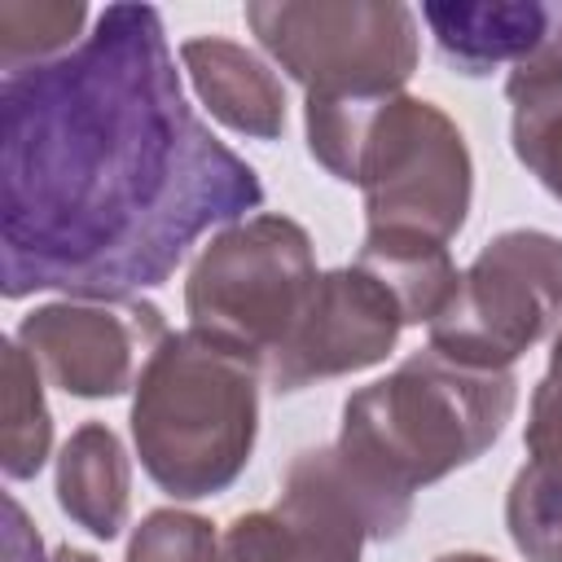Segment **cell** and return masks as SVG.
Returning a JSON list of instances; mask_svg holds the SVG:
<instances>
[{"mask_svg":"<svg viewBox=\"0 0 562 562\" xmlns=\"http://www.w3.org/2000/svg\"><path fill=\"white\" fill-rule=\"evenodd\" d=\"M263 202V184L184 101L149 4H110L61 57L0 79L4 299H127Z\"/></svg>","mask_w":562,"mask_h":562,"instance_id":"1","label":"cell"},{"mask_svg":"<svg viewBox=\"0 0 562 562\" xmlns=\"http://www.w3.org/2000/svg\"><path fill=\"white\" fill-rule=\"evenodd\" d=\"M514 404L518 382L509 369H474L435 347L356 391L342 404V430L329 448L369 518V536H400L413 492L487 452Z\"/></svg>","mask_w":562,"mask_h":562,"instance_id":"2","label":"cell"},{"mask_svg":"<svg viewBox=\"0 0 562 562\" xmlns=\"http://www.w3.org/2000/svg\"><path fill=\"white\" fill-rule=\"evenodd\" d=\"M312 158L364 189L369 233L448 241L470 206V154L457 123L417 97H307Z\"/></svg>","mask_w":562,"mask_h":562,"instance_id":"3","label":"cell"},{"mask_svg":"<svg viewBox=\"0 0 562 562\" xmlns=\"http://www.w3.org/2000/svg\"><path fill=\"white\" fill-rule=\"evenodd\" d=\"M263 364L206 329L167 334L136 378L132 435L145 474L180 496L224 492L250 461Z\"/></svg>","mask_w":562,"mask_h":562,"instance_id":"4","label":"cell"},{"mask_svg":"<svg viewBox=\"0 0 562 562\" xmlns=\"http://www.w3.org/2000/svg\"><path fill=\"white\" fill-rule=\"evenodd\" d=\"M321 272L307 233L285 215H255L224 228L193 263L184 307L193 329L246 347L268 364L303 325Z\"/></svg>","mask_w":562,"mask_h":562,"instance_id":"5","label":"cell"},{"mask_svg":"<svg viewBox=\"0 0 562 562\" xmlns=\"http://www.w3.org/2000/svg\"><path fill=\"white\" fill-rule=\"evenodd\" d=\"M562 325V241L536 228L501 233L457 277L430 321V347L474 369H509Z\"/></svg>","mask_w":562,"mask_h":562,"instance_id":"6","label":"cell"},{"mask_svg":"<svg viewBox=\"0 0 562 562\" xmlns=\"http://www.w3.org/2000/svg\"><path fill=\"white\" fill-rule=\"evenodd\" d=\"M246 22L307 97H391L417 66L408 4H246Z\"/></svg>","mask_w":562,"mask_h":562,"instance_id":"7","label":"cell"},{"mask_svg":"<svg viewBox=\"0 0 562 562\" xmlns=\"http://www.w3.org/2000/svg\"><path fill=\"white\" fill-rule=\"evenodd\" d=\"M369 518L347 487L334 448L290 461L277 505L237 514L215 544V562H360Z\"/></svg>","mask_w":562,"mask_h":562,"instance_id":"8","label":"cell"},{"mask_svg":"<svg viewBox=\"0 0 562 562\" xmlns=\"http://www.w3.org/2000/svg\"><path fill=\"white\" fill-rule=\"evenodd\" d=\"M167 338L162 312L154 303H48L18 325V342L40 364V373L83 400L123 395L136 386L145 360Z\"/></svg>","mask_w":562,"mask_h":562,"instance_id":"9","label":"cell"},{"mask_svg":"<svg viewBox=\"0 0 562 562\" xmlns=\"http://www.w3.org/2000/svg\"><path fill=\"white\" fill-rule=\"evenodd\" d=\"M404 325V307L373 272H364L360 263L325 272L303 325L263 364V378L272 382V391L290 395L312 382L369 369L395 347Z\"/></svg>","mask_w":562,"mask_h":562,"instance_id":"10","label":"cell"},{"mask_svg":"<svg viewBox=\"0 0 562 562\" xmlns=\"http://www.w3.org/2000/svg\"><path fill=\"white\" fill-rule=\"evenodd\" d=\"M505 522L531 562H562V391L531 395L527 461L509 483Z\"/></svg>","mask_w":562,"mask_h":562,"instance_id":"11","label":"cell"},{"mask_svg":"<svg viewBox=\"0 0 562 562\" xmlns=\"http://www.w3.org/2000/svg\"><path fill=\"white\" fill-rule=\"evenodd\" d=\"M439 53L461 75H487L501 61L522 66L553 26V4L492 0V4H426L422 9Z\"/></svg>","mask_w":562,"mask_h":562,"instance_id":"12","label":"cell"},{"mask_svg":"<svg viewBox=\"0 0 562 562\" xmlns=\"http://www.w3.org/2000/svg\"><path fill=\"white\" fill-rule=\"evenodd\" d=\"M180 61H184L198 97L206 101V110L220 123H228L233 132L259 136V140L281 136L285 97H281L277 75L255 53H246L233 40L202 35V40H184Z\"/></svg>","mask_w":562,"mask_h":562,"instance_id":"13","label":"cell"},{"mask_svg":"<svg viewBox=\"0 0 562 562\" xmlns=\"http://www.w3.org/2000/svg\"><path fill=\"white\" fill-rule=\"evenodd\" d=\"M61 509L101 540H114L127 518V457L110 426H79L57 457Z\"/></svg>","mask_w":562,"mask_h":562,"instance_id":"14","label":"cell"},{"mask_svg":"<svg viewBox=\"0 0 562 562\" xmlns=\"http://www.w3.org/2000/svg\"><path fill=\"white\" fill-rule=\"evenodd\" d=\"M356 263L395 294L408 325L417 321L430 325L457 290V268L448 259V246L422 233H364Z\"/></svg>","mask_w":562,"mask_h":562,"instance_id":"15","label":"cell"},{"mask_svg":"<svg viewBox=\"0 0 562 562\" xmlns=\"http://www.w3.org/2000/svg\"><path fill=\"white\" fill-rule=\"evenodd\" d=\"M0 465L9 479H31L40 474L48 443H53V422L40 386V364L26 356L18 338L4 342V400H0Z\"/></svg>","mask_w":562,"mask_h":562,"instance_id":"16","label":"cell"},{"mask_svg":"<svg viewBox=\"0 0 562 562\" xmlns=\"http://www.w3.org/2000/svg\"><path fill=\"white\" fill-rule=\"evenodd\" d=\"M83 22H88V9L79 0H70V4L4 0L0 4V66L18 70L31 61H48V57L70 53Z\"/></svg>","mask_w":562,"mask_h":562,"instance_id":"17","label":"cell"},{"mask_svg":"<svg viewBox=\"0 0 562 562\" xmlns=\"http://www.w3.org/2000/svg\"><path fill=\"white\" fill-rule=\"evenodd\" d=\"M509 101H514V154L553 198H562V88H540Z\"/></svg>","mask_w":562,"mask_h":562,"instance_id":"18","label":"cell"},{"mask_svg":"<svg viewBox=\"0 0 562 562\" xmlns=\"http://www.w3.org/2000/svg\"><path fill=\"white\" fill-rule=\"evenodd\" d=\"M215 544L220 540L206 518L158 509L136 527L127 562H215Z\"/></svg>","mask_w":562,"mask_h":562,"instance_id":"19","label":"cell"},{"mask_svg":"<svg viewBox=\"0 0 562 562\" xmlns=\"http://www.w3.org/2000/svg\"><path fill=\"white\" fill-rule=\"evenodd\" d=\"M540 88H562V4H553V26H549L544 44L522 66H514V75L505 83L509 97L540 92Z\"/></svg>","mask_w":562,"mask_h":562,"instance_id":"20","label":"cell"},{"mask_svg":"<svg viewBox=\"0 0 562 562\" xmlns=\"http://www.w3.org/2000/svg\"><path fill=\"white\" fill-rule=\"evenodd\" d=\"M4 518H9V536H4L9 562H40V536L26 527V514H22V505L13 496L4 501Z\"/></svg>","mask_w":562,"mask_h":562,"instance_id":"21","label":"cell"},{"mask_svg":"<svg viewBox=\"0 0 562 562\" xmlns=\"http://www.w3.org/2000/svg\"><path fill=\"white\" fill-rule=\"evenodd\" d=\"M53 562H97V558H92V553H83V549H70V544H66V549H57V553H53Z\"/></svg>","mask_w":562,"mask_h":562,"instance_id":"22","label":"cell"},{"mask_svg":"<svg viewBox=\"0 0 562 562\" xmlns=\"http://www.w3.org/2000/svg\"><path fill=\"white\" fill-rule=\"evenodd\" d=\"M435 562H496V558H483V553H448V558H435Z\"/></svg>","mask_w":562,"mask_h":562,"instance_id":"23","label":"cell"}]
</instances>
